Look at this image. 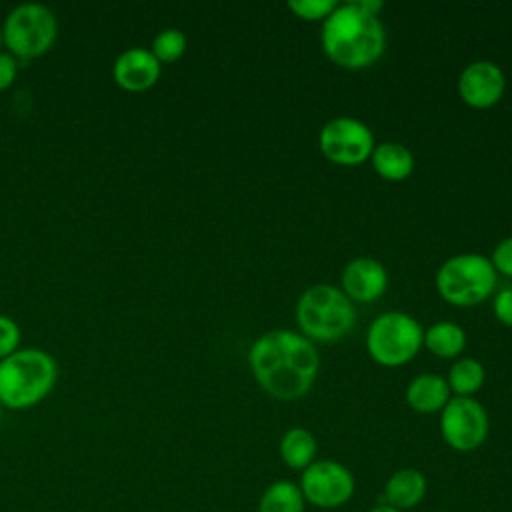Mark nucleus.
<instances>
[{
  "label": "nucleus",
  "instance_id": "0eeeda50",
  "mask_svg": "<svg viewBox=\"0 0 512 512\" xmlns=\"http://www.w3.org/2000/svg\"><path fill=\"white\" fill-rule=\"evenodd\" d=\"M58 36V20L48 6L20 4L6 16L2 38L8 52L18 60H30L46 54Z\"/></svg>",
  "mask_w": 512,
  "mask_h": 512
},
{
  "label": "nucleus",
  "instance_id": "2eb2a0df",
  "mask_svg": "<svg viewBox=\"0 0 512 512\" xmlns=\"http://www.w3.org/2000/svg\"><path fill=\"white\" fill-rule=\"evenodd\" d=\"M450 400L448 382L438 374H420L410 380L406 388V402L414 412H440Z\"/></svg>",
  "mask_w": 512,
  "mask_h": 512
},
{
  "label": "nucleus",
  "instance_id": "393cba45",
  "mask_svg": "<svg viewBox=\"0 0 512 512\" xmlns=\"http://www.w3.org/2000/svg\"><path fill=\"white\" fill-rule=\"evenodd\" d=\"M494 316L504 326H512V288H504L494 298Z\"/></svg>",
  "mask_w": 512,
  "mask_h": 512
},
{
  "label": "nucleus",
  "instance_id": "f8f14e48",
  "mask_svg": "<svg viewBox=\"0 0 512 512\" xmlns=\"http://www.w3.org/2000/svg\"><path fill=\"white\" fill-rule=\"evenodd\" d=\"M388 288L386 268L370 256H358L350 260L342 272V292L352 302H374Z\"/></svg>",
  "mask_w": 512,
  "mask_h": 512
},
{
  "label": "nucleus",
  "instance_id": "423d86ee",
  "mask_svg": "<svg viewBox=\"0 0 512 512\" xmlns=\"http://www.w3.org/2000/svg\"><path fill=\"white\" fill-rule=\"evenodd\" d=\"M424 346V330L406 312L380 314L366 332V350L382 366L396 368L410 362Z\"/></svg>",
  "mask_w": 512,
  "mask_h": 512
},
{
  "label": "nucleus",
  "instance_id": "6ab92c4d",
  "mask_svg": "<svg viewBox=\"0 0 512 512\" xmlns=\"http://www.w3.org/2000/svg\"><path fill=\"white\" fill-rule=\"evenodd\" d=\"M424 346L438 358H456L466 348V332L454 322H436L424 332Z\"/></svg>",
  "mask_w": 512,
  "mask_h": 512
},
{
  "label": "nucleus",
  "instance_id": "c85d7f7f",
  "mask_svg": "<svg viewBox=\"0 0 512 512\" xmlns=\"http://www.w3.org/2000/svg\"><path fill=\"white\" fill-rule=\"evenodd\" d=\"M4 46V38H2V26H0V48Z\"/></svg>",
  "mask_w": 512,
  "mask_h": 512
},
{
  "label": "nucleus",
  "instance_id": "aec40b11",
  "mask_svg": "<svg viewBox=\"0 0 512 512\" xmlns=\"http://www.w3.org/2000/svg\"><path fill=\"white\" fill-rule=\"evenodd\" d=\"M484 380H486V370L474 358L456 360L446 378L450 392H454V396H464V398H472L482 388Z\"/></svg>",
  "mask_w": 512,
  "mask_h": 512
},
{
  "label": "nucleus",
  "instance_id": "a878e982",
  "mask_svg": "<svg viewBox=\"0 0 512 512\" xmlns=\"http://www.w3.org/2000/svg\"><path fill=\"white\" fill-rule=\"evenodd\" d=\"M18 74V60L10 52L0 50V92L12 86Z\"/></svg>",
  "mask_w": 512,
  "mask_h": 512
},
{
  "label": "nucleus",
  "instance_id": "f257e3e1",
  "mask_svg": "<svg viewBox=\"0 0 512 512\" xmlns=\"http://www.w3.org/2000/svg\"><path fill=\"white\" fill-rule=\"evenodd\" d=\"M260 388L278 400L302 398L316 382L320 358L314 344L292 330L262 334L248 352Z\"/></svg>",
  "mask_w": 512,
  "mask_h": 512
},
{
  "label": "nucleus",
  "instance_id": "7ed1b4c3",
  "mask_svg": "<svg viewBox=\"0 0 512 512\" xmlns=\"http://www.w3.org/2000/svg\"><path fill=\"white\" fill-rule=\"evenodd\" d=\"M58 378L56 360L40 348H18L0 360V404L26 410L42 402Z\"/></svg>",
  "mask_w": 512,
  "mask_h": 512
},
{
  "label": "nucleus",
  "instance_id": "412c9836",
  "mask_svg": "<svg viewBox=\"0 0 512 512\" xmlns=\"http://www.w3.org/2000/svg\"><path fill=\"white\" fill-rule=\"evenodd\" d=\"M186 44H188V40L182 30L164 28L154 36L150 52L154 54V58L160 64H170V62H176L182 58V54L186 52Z\"/></svg>",
  "mask_w": 512,
  "mask_h": 512
},
{
  "label": "nucleus",
  "instance_id": "a211bd4d",
  "mask_svg": "<svg viewBox=\"0 0 512 512\" xmlns=\"http://www.w3.org/2000/svg\"><path fill=\"white\" fill-rule=\"evenodd\" d=\"M306 500L298 482L294 480H274L270 482L256 504V512H304Z\"/></svg>",
  "mask_w": 512,
  "mask_h": 512
},
{
  "label": "nucleus",
  "instance_id": "cd10ccee",
  "mask_svg": "<svg viewBox=\"0 0 512 512\" xmlns=\"http://www.w3.org/2000/svg\"><path fill=\"white\" fill-rule=\"evenodd\" d=\"M368 512H400V510H396V508H392V506H388V504H376L374 508H370Z\"/></svg>",
  "mask_w": 512,
  "mask_h": 512
},
{
  "label": "nucleus",
  "instance_id": "9b49d317",
  "mask_svg": "<svg viewBox=\"0 0 512 512\" xmlns=\"http://www.w3.org/2000/svg\"><path fill=\"white\" fill-rule=\"evenodd\" d=\"M506 78L498 64L478 60L468 64L458 78L460 98L472 108H490L504 96Z\"/></svg>",
  "mask_w": 512,
  "mask_h": 512
},
{
  "label": "nucleus",
  "instance_id": "4be33fe9",
  "mask_svg": "<svg viewBox=\"0 0 512 512\" xmlns=\"http://www.w3.org/2000/svg\"><path fill=\"white\" fill-rule=\"evenodd\" d=\"M338 6V2L334 0H290L288 8L292 10V14H296L298 18L306 20V22H324L334 8Z\"/></svg>",
  "mask_w": 512,
  "mask_h": 512
},
{
  "label": "nucleus",
  "instance_id": "b1692460",
  "mask_svg": "<svg viewBox=\"0 0 512 512\" xmlns=\"http://www.w3.org/2000/svg\"><path fill=\"white\" fill-rule=\"evenodd\" d=\"M490 262H492L496 274L500 272V274L512 278V236L504 238L496 244Z\"/></svg>",
  "mask_w": 512,
  "mask_h": 512
},
{
  "label": "nucleus",
  "instance_id": "f3484780",
  "mask_svg": "<svg viewBox=\"0 0 512 512\" xmlns=\"http://www.w3.org/2000/svg\"><path fill=\"white\" fill-rule=\"evenodd\" d=\"M278 452L282 462L290 468V470H306L314 460H316V452H318V444L314 434L304 428V426H294L288 428L278 444Z\"/></svg>",
  "mask_w": 512,
  "mask_h": 512
},
{
  "label": "nucleus",
  "instance_id": "5701e85b",
  "mask_svg": "<svg viewBox=\"0 0 512 512\" xmlns=\"http://www.w3.org/2000/svg\"><path fill=\"white\" fill-rule=\"evenodd\" d=\"M20 346V328L18 324L6 316L0 314V360L14 354Z\"/></svg>",
  "mask_w": 512,
  "mask_h": 512
},
{
  "label": "nucleus",
  "instance_id": "6e6552de",
  "mask_svg": "<svg viewBox=\"0 0 512 512\" xmlns=\"http://www.w3.org/2000/svg\"><path fill=\"white\" fill-rule=\"evenodd\" d=\"M298 486L306 504L320 510H336L352 500L356 480L350 468L342 462L316 458L306 470L300 472Z\"/></svg>",
  "mask_w": 512,
  "mask_h": 512
},
{
  "label": "nucleus",
  "instance_id": "39448f33",
  "mask_svg": "<svg viewBox=\"0 0 512 512\" xmlns=\"http://www.w3.org/2000/svg\"><path fill=\"white\" fill-rule=\"evenodd\" d=\"M496 286V270L484 254L466 252L448 258L436 272V290L452 306H476Z\"/></svg>",
  "mask_w": 512,
  "mask_h": 512
},
{
  "label": "nucleus",
  "instance_id": "1a4fd4ad",
  "mask_svg": "<svg viewBox=\"0 0 512 512\" xmlns=\"http://www.w3.org/2000/svg\"><path fill=\"white\" fill-rule=\"evenodd\" d=\"M318 146L326 160L338 166H358L370 160L374 152V134L358 118L338 116L328 120L320 134Z\"/></svg>",
  "mask_w": 512,
  "mask_h": 512
},
{
  "label": "nucleus",
  "instance_id": "9d476101",
  "mask_svg": "<svg viewBox=\"0 0 512 512\" xmlns=\"http://www.w3.org/2000/svg\"><path fill=\"white\" fill-rule=\"evenodd\" d=\"M488 430V412L474 398L454 396L440 410V434L456 452H472L480 448L488 438Z\"/></svg>",
  "mask_w": 512,
  "mask_h": 512
},
{
  "label": "nucleus",
  "instance_id": "dca6fc26",
  "mask_svg": "<svg viewBox=\"0 0 512 512\" xmlns=\"http://www.w3.org/2000/svg\"><path fill=\"white\" fill-rule=\"evenodd\" d=\"M370 160L378 176L388 182H402L414 170L412 152L398 142H382L374 146Z\"/></svg>",
  "mask_w": 512,
  "mask_h": 512
},
{
  "label": "nucleus",
  "instance_id": "4468645a",
  "mask_svg": "<svg viewBox=\"0 0 512 512\" xmlns=\"http://www.w3.org/2000/svg\"><path fill=\"white\" fill-rule=\"evenodd\" d=\"M428 480L418 468H398L392 472L382 490V504H388L400 512L412 510L426 498Z\"/></svg>",
  "mask_w": 512,
  "mask_h": 512
},
{
  "label": "nucleus",
  "instance_id": "bb28decb",
  "mask_svg": "<svg viewBox=\"0 0 512 512\" xmlns=\"http://www.w3.org/2000/svg\"><path fill=\"white\" fill-rule=\"evenodd\" d=\"M356 2L360 4L362 10H366V12L374 14V16H378L380 10L384 8V2H382V0H356Z\"/></svg>",
  "mask_w": 512,
  "mask_h": 512
},
{
  "label": "nucleus",
  "instance_id": "c756f323",
  "mask_svg": "<svg viewBox=\"0 0 512 512\" xmlns=\"http://www.w3.org/2000/svg\"><path fill=\"white\" fill-rule=\"evenodd\" d=\"M0 420H2V404H0Z\"/></svg>",
  "mask_w": 512,
  "mask_h": 512
},
{
  "label": "nucleus",
  "instance_id": "ddd939ff",
  "mask_svg": "<svg viewBox=\"0 0 512 512\" xmlns=\"http://www.w3.org/2000/svg\"><path fill=\"white\" fill-rule=\"evenodd\" d=\"M160 74L162 64L148 48L142 46L124 50L112 66L114 82L126 92H144L152 88L160 80Z\"/></svg>",
  "mask_w": 512,
  "mask_h": 512
},
{
  "label": "nucleus",
  "instance_id": "f03ea898",
  "mask_svg": "<svg viewBox=\"0 0 512 512\" xmlns=\"http://www.w3.org/2000/svg\"><path fill=\"white\" fill-rule=\"evenodd\" d=\"M324 54L338 66L360 70L372 66L386 48V32L378 16L360 8V4H338L322 22L320 34Z\"/></svg>",
  "mask_w": 512,
  "mask_h": 512
},
{
  "label": "nucleus",
  "instance_id": "20e7f679",
  "mask_svg": "<svg viewBox=\"0 0 512 512\" xmlns=\"http://www.w3.org/2000/svg\"><path fill=\"white\" fill-rule=\"evenodd\" d=\"M296 320L310 342H336L346 336L356 320V310L342 288L314 284L306 288L296 304Z\"/></svg>",
  "mask_w": 512,
  "mask_h": 512
}]
</instances>
